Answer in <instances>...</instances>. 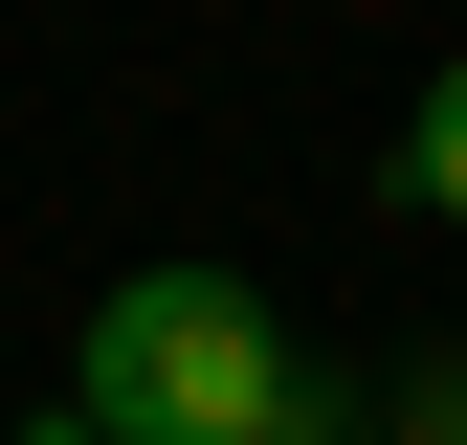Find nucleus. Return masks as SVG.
I'll list each match as a JSON object with an SVG mask.
<instances>
[{
	"label": "nucleus",
	"mask_w": 467,
	"mask_h": 445,
	"mask_svg": "<svg viewBox=\"0 0 467 445\" xmlns=\"http://www.w3.org/2000/svg\"><path fill=\"white\" fill-rule=\"evenodd\" d=\"M400 201L467 222V67H423V134H400Z\"/></svg>",
	"instance_id": "obj_2"
},
{
	"label": "nucleus",
	"mask_w": 467,
	"mask_h": 445,
	"mask_svg": "<svg viewBox=\"0 0 467 445\" xmlns=\"http://www.w3.org/2000/svg\"><path fill=\"white\" fill-rule=\"evenodd\" d=\"M289 334L245 267H134L89 334H67V401H45L23 445H289Z\"/></svg>",
	"instance_id": "obj_1"
},
{
	"label": "nucleus",
	"mask_w": 467,
	"mask_h": 445,
	"mask_svg": "<svg viewBox=\"0 0 467 445\" xmlns=\"http://www.w3.org/2000/svg\"><path fill=\"white\" fill-rule=\"evenodd\" d=\"M400 445H467V357H445V378H400Z\"/></svg>",
	"instance_id": "obj_3"
}]
</instances>
